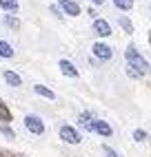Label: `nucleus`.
<instances>
[{
    "label": "nucleus",
    "mask_w": 151,
    "mask_h": 157,
    "mask_svg": "<svg viewBox=\"0 0 151 157\" xmlns=\"http://www.w3.org/2000/svg\"><path fill=\"white\" fill-rule=\"evenodd\" d=\"M124 58H127V73L131 78H140V75H145V73H149V62L138 53V49L133 44H129L127 51H124Z\"/></svg>",
    "instance_id": "nucleus-1"
},
{
    "label": "nucleus",
    "mask_w": 151,
    "mask_h": 157,
    "mask_svg": "<svg viewBox=\"0 0 151 157\" xmlns=\"http://www.w3.org/2000/svg\"><path fill=\"white\" fill-rule=\"evenodd\" d=\"M25 128L34 135H42L45 133V122H42L38 115H27L25 117Z\"/></svg>",
    "instance_id": "nucleus-2"
},
{
    "label": "nucleus",
    "mask_w": 151,
    "mask_h": 157,
    "mask_svg": "<svg viewBox=\"0 0 151 157\" xmlns=\"http://www.w3.org/2000/svg\"><path fill=\"white\" fill-rule=\"evenodd\" d=\"M60 140H62V142H67V144H80V142H82L80 133L76 131L73 126H69V124L60 126Z\"/></svg>",
    "instance_id": "nucleus-3"
},
{
    "label": "nucleus",
    "mask_w": 151,
    "mask_h": 157,
    "mask_svg": "<svg viewBox=\"0 0 151 157\" xmlns=\"http://www.w3.org/2000/svg\"><path fill=\"white\" fill-rule=\"evenodd\" d=\"M91 51H93V56L98 58V60H102V62H107V60L113 58V49L107 44V42H96L91 47Z\"/></svg>",
    "instance_id": "nucleus-4"
},
{
    "label": "nucleus",
    "mask_w": 151,
    "mask_h": 157,
    "mask_svg": "<svg viewBox=\"0 0 151 157\" xmlns=\"http://www.w3.org/2000/svg\"><path fill=\"white\" fill-rule=\"evenodd\" d=\"M93 31H96V36H100V38H109L111 36V25L107 22V20L96 18L93 20Z\"/></svg>",
    "instance_id": "nucleus-5"
},
{
    "label": "nucleus",
    "mask_w": 151,
    "mask_h": 157,
    "mask_svg": "<svg viewBox=\"0 0 151 157\" xmlns=\"http://www.w3.org/2000/svg\"><path fill=\"white\" fill-rule=\"evenodd\" d=\"M58 5L62 7V11L67 13V16H80V7H78V2L76 0H58Z\"/></svg>",
    "instance_id": "nucleus-6"
},
{
    "label": "nucleus",
    "mask_w": 151,
    "mask_h": 157,
    "mask_svg": "<svg viewBox=\"0 0 151 157\" xmlns=\"http://www.w3.org/2000/svg\"><path fill=\"white\" fill-rule=\"evenodd\" d=\"M58 67H60V71H62V75H67V78H78V69L73 67V62H69V60H60Z\"/></svg>",
    "instance_id": "nucleus-7"
},
{
    "label": "nucleus",
    "mask_w": 151,
    "mask_h": 157,
    "mask_svg": "<svg viewBox=\"0 0 151 157\" xmlns=\"http://www.w3.org/2000/svg\"><path fill=\"white\" fill-rule=\"evenodd\" d=\"M93 131L98 133V135H102V137H111V133H113V128L104 120H96L93 122Z\"/></svg>",
    "instance_id": "nucleus-8"
},
{
    "label": "nucleus",
    "mask_w": 151,
    "mask_h": 157,
    "mask_svg": "<svg viewBox=\"0 0 151 157\" xmlns=\"http://www.w3.org/2000/svg\"><path fill=\"white\" fill-rule=\"evenodd\" d=\"M93 117H91V113H80V117H78V124L84 128V131H93Z\"/></svg>",
    "instance_id": "nucleus-9"
},
{
    "label": "nucleus",
    "mask_w": 151,
    "mask_h": 157,
    "mask_svg": "<svg viewBox=\"0 0 151 157\" xmlns=\"http://www.w3.org/2000/svg\"><path fill=\"white\" fill-rule=\"evenodd\" d=\"M5 82H7V84L9 86H20V84H22V78H20L18 75V73H14V71H5Z\"/></svg>",
    "instance_id": "nucleus-10"
},
{
    "label": "nucleus",
    "mask_w": 151,
    "mask_h": 157,
    "mask_svg": "<svg viewBox=\"0 0 151 157\" xmlns=\"http://www.w3.org/2000/svg\"><path fill=\"white\" fill-rule=\"evenodd\" d=\"M34 93H38V95L47 98V100H56V93L51 89H47V86H42V84H34Z\"/></svg>",
    "instance_id": "nucleus-11"
},
{
    "label": "nucleus",
    "mask_w": 151,
    "mask_h": 157,
    "mask_svg": "<svg viewBox=\"0 0 151 157\" xmlns=\"http://www.w3.org/2000/svg\"><path fill=\"white\" fill-rule=\"evenodd\" d=\"M0 58H14V47L7 42V40H0Z\"/></svg>",
    "instance_id": "nucleus-12"
},
{
    "label": "nucleus",
    "mask_w": 151,
    "mask_h": 157,
    "mask_svg": "<svg viewBox=\"0 0 151 157\" xmlns=\"http://www.w3.org/2000/svg\"><path fill=\"white\" fill-rule=\"evenodd\" d=\"M0 7H2L5 11H11V13H16L18 9H20L18 0H0Z\"/></svg>",
    "instance_id": "nucleus-13"
},
{
    "label": "nucleus",
    "mask_w": 151,
    "mask_h": 157,
    "mask_svg": "<svg viewBox=\"0 0 151 157\" xmlns=\"http://www.w3.org/2000/svg\"><path fill=\"white\" fill-rule=\"evenodd\" d=\"M118 22H120V27L127 31V33H133V25H131V20H129L127 16H120V18H118Z\"/></svg>",
    "instance_id": "nucleus-14"
},
{
    "label": "nucleus",
    "mask_w": 151,
    "mask_h": 157,
    "mask_svg": "<svg viewBox=\"0 0 151 157\" xmlns=\"http://www.w3.org/2000/svg\"><path fill=\"white\" fill-rule=\"evenodd\" d=\"M0 120H5V122H11V111L7 109V104L0 100Z\"/></svg>",
    "instance_id": "nucleus-15"
},
{
    "label": "nucleus",
    "mask_w": 151,
    "mask_h": 157,
    "mask_svg": "<svg viewBox=\"0 0 151 157\" xmlns=\"http://www.w3.org/2000/svg\"><path fill=\"white\" fill-rule=\"evenodd\" d=\"M113 5L120 9V11H129L133 7V0H113Z\"/></svg>",
    "instance_id": "nucleus-16"
},
{
    "label": "nucleus",
    "mask_w": 151,
    "mask_h": 157,
    "mask_svg": "<svg viewBox=\"0 0 151 157\" xmlns=\"http://www.w3.org/2000/svg\"><path fill=\"white\" fill-rule=\"evenodd\" d=\"M147 131H142V128H136L133 131V142H147Z\"/></svg>",
    "instance_id": "nucleus-17"
},
{
    "label": "nucleus",
    "mask_w": 151,
    "mask_h": 157,
    "mask_svg": "<svg viewBox=\"0 0 151 157\" xmlns=\"http://www.w3.org/2000/svg\"><path fill=\"white\" fill-rule=\"evenodd\" d=\"M0 133H2L5 137H9V140H14V137H16V133H14L11 128H9L7 124H2V122H0Z\"/></svg>",
    "instance_id": "nucleus-18"
},
{
    "label": "nucleus",
    "mask_w": 151,
    "mask_h": 157,
    "mask_svg": "<svg viewBox=\"0 0 151 157\" xmlns=\"http://www.w3.org/2000/svg\"><path fill=\"white\" fill-rule=\"evenodd\" d=\"M5 25H7V27H11V29H18V27H20L18 18H14V16H5Z\"/></svg>",
    "instance_id": "nucleus-19"
},
{
    "label": "nucleus",
    "mask_w": 151,
    "mask_h": 157,
    "mask_svg": "<svg viewBox=\"0 0 151 157\" xmlns=\"http://www.w3.org/2000/svg\"><path fill=\"white\" fill-rule=\"evenodd\" d=\"M102 153H104V157H120V155L111 148V146H102Z\"/></svg>",
    "instance_id": "nucleus-20"
},
{
    "label": "nucleus",
    "mask_w": 151,
    "mask_h": 157,
    "mask_svg": "<svg viewBox=\"0 0 151 157\" xmlns=\"http://www.w3.org/2000/svg\"><path fill=\"white\" fill-rule=\"evenodd\" d=\"M93 5H104V0H91Z\"/></svg>",
    "instance_id": "nucleus-21"
},
{
    "label": "nucleus",
    "mask_w": 151,
    "mask_h": 157,
    "mask_svg": "<svg viewBox=\"0 0 151 157\" xmlns=\"http://www.w3.org/2000/svg\"><path fill=\"white\" fill-rule=\"evenodd\" d=\"M149 9H151V5H149Z\"/></svg>",
    "instance_id": "nucleus-22"
}]
</instances>
